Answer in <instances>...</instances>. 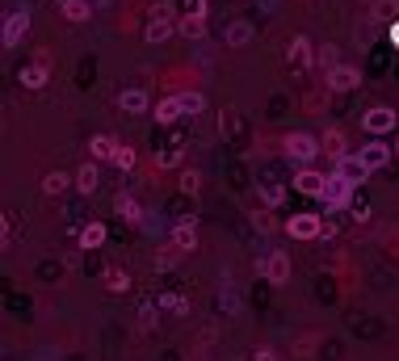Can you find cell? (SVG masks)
I'll return each instance as SVG.
<instances>
[{"label": "cell", "mask_w": 399, "mask_h": 361, "mask_svg": "<svg viewBox=\"0 0 399 361\" xmlns=\"http://www.w3.org/2000/svg\"><path fill=\"white\" fill-rule=\"evenodd\" d=\"M114 210H118V215H122L127 223H143V206L134 202V198H131V193H127V189H122V193L114 198Z\"/></svg>", "instance_id": "cell-20"}, {"label": "cell", "mask_w": 399, "mask_h": 361, "mask_svg": "<svg viewBox=\"0 0 399 361\" xmlns=\"http://www.w3.org/2000/svg\"><path fill=\"white\" fill-rule=\"evenodd\" d=\"M395 13H399L395 0H378V4H374V17H383V21H395Z\"/></svg>", "instance_id": "cell-33"}, {"label": "cell", "mask_w": 399, "mask_h": 361, "mask_svg": "<svg viewBox=\"0 0 399 361\" xmlns=\"http://www.w3.org/2000/svg\"><path fill=\"white\" fill-rule=\"evenodd\" d=\"M55 4H59V13H63L68 21H76V26L92 17V4H89V0H55Z\"/></svg>", "instance_id": "cell-18"}, {"label": "cell", "mask_w": 399, "mask_h": 361, "mask_svg": "<svg viewBox=\"0 0 399 361\" xmlns=\"http://www.w3.org/2000/svg\"><path fill=\"white\" fill-rule=\"evenodd\" d=\"M46 72H50V59H46V50H43V55H38L30 68H21V72H17V80H21L26 89H43V85H46Z\"/></svg>", "instance_id": "cell-12"}, {"label": "cell", "mask_w": 399, "mask_h": 361, "mask_svg": "<svg viewBox=\"0 0 399 361\" xmlns=\"http://www.w3.org/2000/svg\"><path fill=\"white\" fill-rule=\"evenodd\" d=\"M173 248L177 252H193L198 248V223L193 219H185V223L173 227Z\"/></svg>", "instance_id": "cell-14"}, {"label": "cell", "mask_w": 399, "mask_h": 361, "mask_svg": "<svg viewBox=\"0 0 399 361\" xmlns=\"http://www.w3.org/2000/svg\"><path fill=\"white\" fill-rule=\"evenodd\" d=\"M395 156H399V147H395Z\"/></svg>", "instance_id": "cell-38"}, {"label": "cell", "mask_w": 399, "mask_h": 361, "mask_svg": "<svg viewBox=\"0 0 399 361\" xmlns=\"http://www.w3.org/2000/svg\"><path fill=\"white\" fill-rule=\"evenodd\" d=\"M332 173H341V177L349 180V185H361V180L370 177V168H366V160H361L357 151H349L345 160H336V168H332Z\"/></svg>", "instance_id": "cell-11"}, {"label": "cell", "mask_w": 399, "mask_h": 361, "mask_svg": "<svg viewBox=\"0 0 399 361\" xmlns=\"http://www.w3.org/2000/svg\"><path fill=\"white\" fill-rule=\"evenodd\" d=\"M315 63H319L324 72H332V68H341V63H336V46H332V43L315 46Z\"/></svg>", "instance_id": "cell-29"}, {"label": "cell", "mask_w": 399, "mask_h": 361, "mask_svg": "<svg viewBox=\"0 0 399 361\" xmlns=\"http://www.w3.org/2000/svg\"><path fill=\"white\" fill-rule=\"evenodd\" d=\"M160 311H169V316H189V298H185V294H160Z\"/></svg>", "instance_id": "cell-28"}, {"label": "cell", "mask_w": 399, "mask_h": 361, "mask_svg": "<svg viewBox=\"0 0 399 361\" xmlns=\"http://www.w3.org/2000/svg\"><path fill=\"white\" fill-rule=\"evenodd\" d=\"M282 151H286V160H290V164L311 168V164H315V156H319L324 147H319V139H311V135H303V131H294V135L282 139Z\"/></svg>", "instance_id": "cell-1"}, {"label": "cell", "mask_w": 399, "mask_h": 361, "mask_svg": "<svg viewBox=\"0 0 399 361\" xmlns=\"http://www.w3.org/2000/svg\"><path fill=\"white\" fill-rule=\"evenodd\" d=\"M105 290H110V294H127V290H131L127 269H118V265H114V269H105Z\"/></svg>", "instance_id": "cell-27"}, {"label": "cell", "mask_w": 399, "mask_h": 361, "mask_svg": "<svg viewBox=\"0 0 399 361\" xmlns=\"http://www.w3.org/2000/svg\"><path fill=\"white\" fill-rule=\"evenodd\" d=\"M319 147H324V151H328L332 160H345V156H349V151H345V135H341L336 126H332V131H324V139H319Z\"/></svg>", "instance_id": "cell-24"}, {"label": "cell", "mask_w": 399, "mask_h": 361, "mask_svg": "<svg viewBox=\"0 0 399 361\" xmlns=\"http://www.w3.org/2000/svg\"><path fill=\"white\" fill-rule=\"evenodd\" d=\"M89 147H92V160H114V151H118L122 143H118L114 135H92Z\"/></svg>", "instance_id": "cell-23"}, {"label": "cell", "mask_w": 399, "mask_h": 361, "mask_svg": "<svg viewBox=\"0 0 399 361\" xmlns=\"http://www.w3.org/2000/svg\"><path fill=\"white\" fill-rule=\"evenodd\" d=\"M257 273H261L265 281H273V286H286V281H290V257L273 248V252H265V257L257 261Z\"/></svg>", "instance_id": "cell-4"}, {"label": "cell", "mask_w": 399, "mask_h": 361, "mask_svg": "<svg viewBox=\"0 0 399 361\" xmlns=\"http://www.w3.org/2000/svg\"><path fill=\"white\" fill-rule=\"evenodd\" d=\"M353 189H357V185H349L341 173H332L328 185H324V198H319V202H328V210H345L349 198H353Z\"/></svg>", "instance_id": "cell-6"}, {"label": "cell", "mask_w": 399, "mask_h": 361, "mask_svg": "<svg viewBox=\"0 0 399 361\" xmlns=\"http://www.w3.org/2000/svg\"><path fill=\"white\" fill-rule=\"evenodd\" d=\"M252 223H257V231H269V227H273V219H269L265 210H257V215H252Z\"/></svg>", "instance_id": "cell-35"}, {"label": "cell", "mask_w": 399, "mask_h": 361, "mask_svg": "<svg viewBox=\"0 0 399 361\" xmlns=\"http://www.w3.org/2000/svg\"><path fill=\"white\" fill-rule=\"evenodd\" d=\"M169 34H173V4H160L151 26H147V43H164Z\"/></svg>", "instance_id": "cell-10"}, {"label": "cell", "mask_w": 399, "mask_h": 361, "mask_svg": "<svg viewBox=\"0 0 399 361\" xmlns=\"http://www.w3.org/2000/svg\"><path fill=\"white\" fill-rule=\"evenodd\" d=\"M252 38H257V26H252V21H231L227 34H223V43L227 46H248Z\"/></svg>", "instance_id": "cell-15"}, {"label": "cell", "mask_w": 399, "mask_h": 361, "mask_svg": "<svg viewBox=\"0 0 399 361\" xmlns=\"http://www.w3.org/2000/svg\"><path fill=\"white\" fill-rule=\"evenodd\" d=\"M391 43L399 46V21H391Z\"/></svg>", "instance_id": "cell-37"}, {"label": "cell", "mask_w": 399, "mask_h": 361, "mask_svg": "<svg viewBox=\"0 0 399 361\" xmlns=\"http://www.w3.org/2000/svg\"><path fill=\"white\" fill-rule=\"evenodd\" d=\"M357 156L366 160V168H370V173H378V168H387V164L395 160V151H391V147H387L383 139H370V143H366V147H361Z\"/></svg>", "instance_id": "cell-8"}, {"label": "cell", "mask_w": 399, "mask_h": 361, "mask_svg": "<svg viewBox=\"0 0 399 361\" xmlns=\"http://www.w3.org/2000/svg\"><path fill=\"white\" fill-rule=\"evenodd\" d=\"M181 114H185V109H181V97H177V92H173V97H164V101H160V105H156V114H151V118H156V122H164V126H169V122H177Z\"/></svg>", "instance_id": "cell-22"}, {"label": "cell", "mask_w": 399, "mask_h": 361, "mask_svg": "<svg viewBox=\"0 0 399 361\" xmlns=\"http://www.w3.org/2000/svg\"><path fill=\"white\" fill-rule=\"evenodd\" d=\"M181 160V147H169V151H156V168H173Z\"/></svg>", "instance_id": "cell-34"}, {"label": "cell", "mask_w": 399, "mask_h": 361, "mask_svg": "<svg viewBox=\"0 0 399 361\" xmlns=\"http://www.w3.org/2000/svg\"><path fill=\"white\" fill-rule=\"evenodd\" d=\"M357 85H361V72L349 68V63H341V68L328 72V92H353Z\"/></svg>", "instance_id": "cell-9"}, {"label": "cell", "mask_w": 399, "mask_h": 361, "mask_svg": "<svg viewBox=\"0 0 399 361\" xmlns=\"http://www.w3.org/2000/svg\"><path fill=\"white\" fill-rule=\"evenodd\" d=\"M177 97H181V109H185V114H193V118L206 109V97H202L198 89H181Z\"/></svg>", "instance_id": "cell-26"}, {"label": "cell", "mask_w": 399, "mask_h": 361, "mask_svg": "<svg viewBox=\"0 0 399 361\" xmlns=\"http://www.w3.org/2000/svg\"><path fill=\"white\" fill-rule=\"evenodd\" d=\"M72 185H76V177H68V173L55 168V173H46V177H43V193H46V198H59V193H68Z\"/></svg>", "instance_id": "cell-19"}, {"label": "cell", "mask_w": 399, "mask_h": 361, "mask_svg": "<svg viewBox=\"0 0 399 361\" xmlns=\"http://www.w3.org/2000/svg\"><path fill=\"white\" fill-rule=\"evenodd\" d=\"M286 63H290V68H299V72H307L311 63H315V46H311V38L294 34V38L286 43Z\"/></svg>", "instance_id": "cell-7"}, {"label": "cell", "mask_w": 399, "mask_h": 361, "mask_svg": "<svg viewBox=\"0 0 399 361\" xmlns=\"http://www.w3.org/2000/svg\"><path fill=\"white\" fill-rule=\"evenodd\" d=\"M252 361H277V353H273V349H265V345H261V349L252 353Z\"/></svg>", "instance_id": "cell-36"}, {"label": "cell", "mask_w": 399, "mask_h": 361, "mask_svg": "<svg viewBox=\"0 0 399 361\" xmlns=\"http://www.w3.org/2000/svg\"><path fill=\"white\" fill-rule=\"evenodd\" d=\"M118 109H122V114H147V92L143 89H122L118 92Z\"/></svg>", "instance_id": "cell-17"}, {"label": "cell", "mask_w": 399, "mask_h": 361, "mask_svg": "<svg viewBox=\"0 0 399 361\" xmlns=\"http://www.w3.org/2000/svg\"><path fill=\"white\" fill-rule=\"evenodd\" d=\"M361 131H366L370 139L391 135V131H395V109H391V105H374V109H366V114H361Z\"/></svg>", "instance_id": "cell-3"}, {"label": "cell", "mask_w": 399, "mask_h": 361, "mask_svg": "<svg viewBox=\"0 0 399 361\" xmlns=\"http://www.w3.org/2000/svg\"><path fill=\"white\" fill-rule=\"evenodd\" d=\"M177 26H181V34H185V38H202V34H206V4H202V9H193V13H185Z\"/></svg>", "instance_id": "cell-16"}, {"label": "cell", "mask_w": 399, "mask_h": 361, "mask_svg": "<svg viewBox=\"0 0 399 361\" xmlns=\"http://www.w3.org/2000/svg\"><path fill=\"white\" fill-rule=\"evenodd\" d=\"M97 185H101V168H97V164L89 160V164L76 173V189H80L85 198H92V193H97Z\"/></svg>", "instance_id": "cell-21"}, {"label": "cell", "mask_w": 399, "mask_h": 361, "mask_svg": "<svg viewBox=\"0 0 399 361\" xmlns=\"http://www.w3.org/2000/svg\"><path fill=\"white\" fill-rule=\"evenodd\" d=\"M105 244V223H85L80 227V248H101Z\"/></svg>", "instance_id": "cell-25"}, {"label": "cell", "mask_w": 399, "mask_h": 361, "mask_svg": "<svg viewBox=\"0 0 399 361\" xmlns=\"http://www.w3.org/2000/svg\"><path fill=\"white\" fill-rule=\"evenodd\" d=\"M110 164H118L122 173H131V168H134V151H131V147H127V143H122V147L114 151V160H110Z\"/></svg>", "instance_id": "cell-32"}, {"label": "cell", "mask_w": 399, "mask_h": 361, "mask_svg": "<svg viewBox=\"0 0 399 361\" xmlns=\"http://www.w3.org/2000/svg\"><path fill=\"white\" fill-rule=\"evenodd\" d=\"M30 4H21V9H13L9 17H4V30H0V43H4V50H13V46L26 38V30H30Z\"/></svg>", "instance_id": "cell-2"}, {"label": "cell", "mask_w": 399, "mask_h": 361, "mask_svg": "<svg viewBox=\"0 0 399 361\" xmlns=\"http://www.w3.org/2000/svg\"><path fill=\"white\" fill-rule=\"evenodd\" d=\"M156 307H160V303H143V307H139V332H151V328H156Z\"/></svg>", "instance_id": "cell-30"}, {"label": "cell", "mask_w": 399, "mask_h": 361, "mask_svg": "<svg viewBox=\"0 0 399 361\" xmlns=\"http://www.w3.org/2000/svg\"><path fill=\"white\" fill-rule=\"evenodd\" d=\"M198 189H202V173L198 168H185L181 173V193H198Z\"/></svg>", "instance_id": "cell-31"}, {"label": "cell", "mask_w": 399, "mask_h": 361, "mask_svg": "<svg viewBox=\"0 0 399 361\" xmlns=\"http://www.w3.org/2000/svg\"><path fill=\"white\" fill-rule=\"evenodd\" d=\"M324 185H328V177L315 173V168H299V173H294V189L307 193V198H324Z\"/></svg>", "instance_id": "cell-13"}, {"label": "cell", "mask_w": 399, "mask_h": 361, "mask_svg": "<svg viewBox=\"0 0 399 361\" xmlns=\"http://www.w3.org/2000/svg\"><path fill=\"white\" fill-rule=\"evenodd\" d=\"M286 235L290 239H324V219L319 215H290L286 219Z\"/></svg>", "instance_id": "cell-5"}]
</instances>
